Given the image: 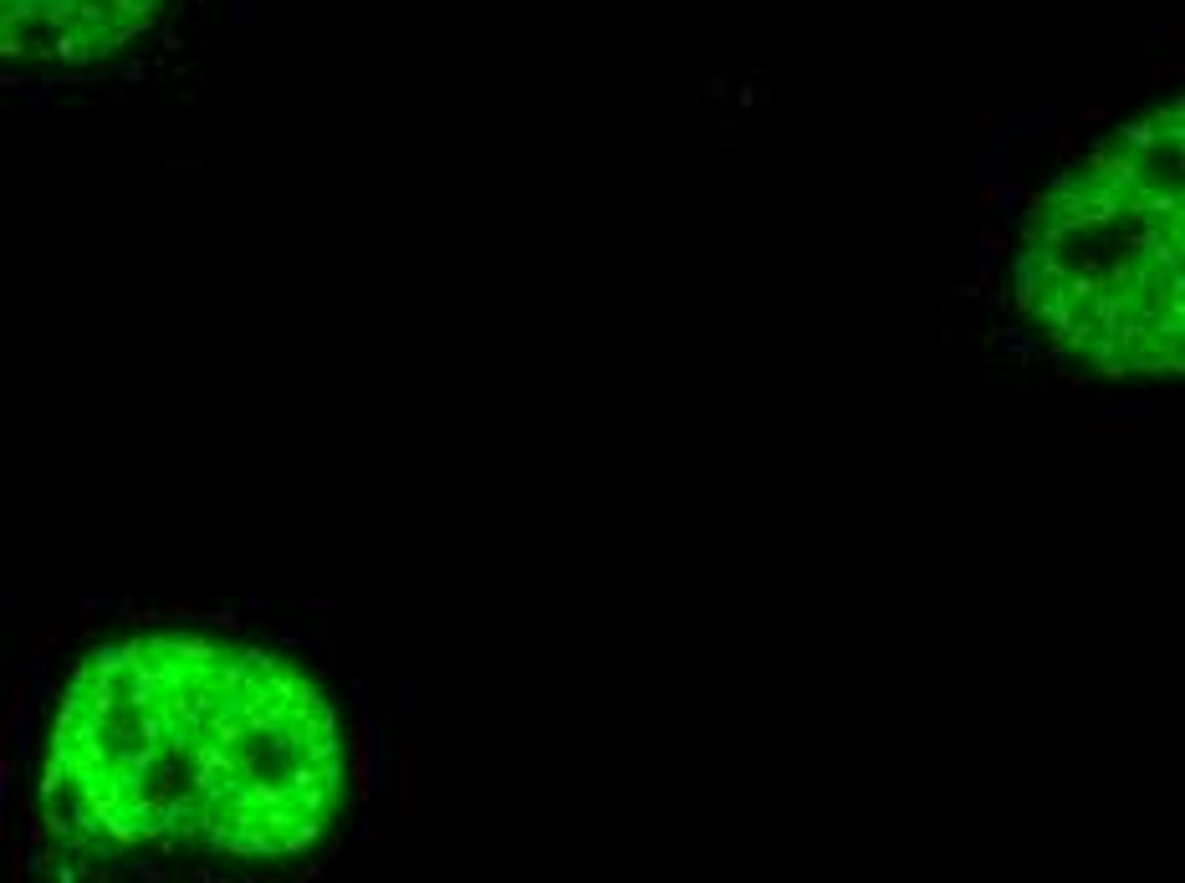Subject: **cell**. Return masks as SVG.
<instances>
[{"label":"cell","instance_id":"cell-1","mask_svg":"<svg viewBox=\"0 0 1185 883\" xmlns=\"http://www.w3.org/2000/svg\"><path fill=\"white\" fill-rule=\"evenodd\" d=\"M343 781V720L291 658L133 634L57 690L36 822L72 863L297 858L327 838Z\"/></svg>","mask_w":1185,"mask_h":883},{"label":"cell","instance_id":"cell-2","mask_svg":"<svg viewBox=\"0 0 1185 883\" xmlns=\"http://www.w3.org/2000/svg\"><path fill=\"white\" fill-rule=\"evenodd\" d=\"M1181 98L1114 123L1027 215L1017 302L1088 373L1175 378L1185 343Z\"/></svg>","mask_w":1185,"mask_h":883},{"label":"cell","instance_id":"cell-3","mask_svg":"<svg viewBox=\"0 0 1185 883\" xmlns=\"http://www.w3.org/2000/svg\"><path fill=\"white\" fill-rule=\"evenodd\" d=\"M169 0H0V62L98 67L143 42Z\"/></svg>","mask_w":1185,"mask_h":883}]
</instances>
